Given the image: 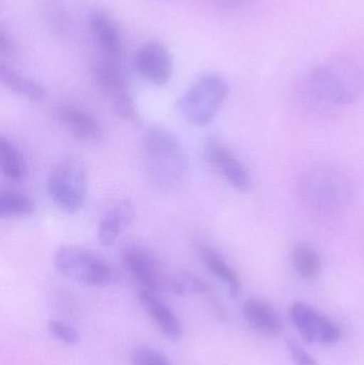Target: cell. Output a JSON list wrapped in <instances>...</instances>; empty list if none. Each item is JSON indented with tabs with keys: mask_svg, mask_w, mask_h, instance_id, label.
I'll use <instances>...</instances> for the list:
<instances>
[{
	"mask_svg": "<svg viewBox=\"0 0 364 365\" xmlns=\"http://www.w3.org/2000/svg\"><path fill=\"white\" fill-rule=\"evenodd\" d=\"M363 89V75L354 61L345 58L318 64L298 85L301 102L314 110H333L353 104Z\"/></svg>",
	"mask_w": 364,
	"mask_h": 365,
	"instance_id": "1",
	"label": "cell"
},
{
	"mask_svg": "<svg viewBox=\"0 0 364 365\" xmlns=\"http://www.w3.org/2000/svg\"><path fill=\"white\" fill-rule=\"evenodd\" d=\"M147 177L160 190L177 189L188 173L187 156L177 137L160 124L145 130L141 140Z\"/></svg>",
	"mask_w": 364,
	"mask_h": 365,
	"instance_id": "2",
	"label": "cell"
},
{
	"mask_svg": "<svg viewBox=\"0 0 364 365\" xmlns=\"http://www.w3.org/2000/svg\"><path fill=\"white\" fill-rule=\"evenodd\" d=\"M303 205L318 216H335L353 200L354 186L350 178L333 167H318L308 171L298 185Z\"/></svg>",
	"mask_w": 364,
	"mask_h": 365,
	"instance_id": "3",
	"label": "cell"
},
{
	"mask_svg": "<svg viewBox=\"0 0 364 365\" xmlns=\"http://www.w3.org/2000/svg\"><path fill=\"white\" fill-rule=\"evenodd\" d=\"M56 270L83 287L104 289L117 283V270L102 255L85 247L64 245L53 255Z\"/></svg>",
	"mask_w": 364,
	"mask_h": 365,
	"instance_id": "4",
	"label": "cell"
},
{
	"mask_svg": "<svg viewBox=\"0 0 364 365\" xmlns=\"http://www.w3.org/2000/svg\"><path fill=\"white\" fill-rule=\"evenodd\" d=\"M229 83L217 73L198 77L177 102L179 115L187 123L205 126L222 110L229 96Z\"/></svg>",
	"mask_w": 364,
	"mask_h": 365,
	"instance_id": "5",
	"label": "cell"
},
{
	"mask_svg": "<svg viewBox=\"0 0 364 365\" xmlns=\"http://www.w3.org/2000/svg\"><path fill=\"white\" fill-rule=\"evenodd\" d=\"M89 173L81 160L68 158L56 163L46 178L49 199L58 210L75 214L87 199Z\"/></svg>",
	"mask_w": 364,
	"mask_h": 365,
	"instance_id": "6",
	"label": "cell"
},
{
	"mask_svg": "<svg viewBox=\"0 0 364 365\" xmlns=\"http://www.w3.org/2000/svg\"><path fill=\"white\" fill-rule=\"evenodd\" d=\"M92 73L96 85L110 101L113 113L124 121L138 123L140 115L128 88L122 60L98 56Z\"/></svg>",
	"mask_w": 364,
	"mask_h": 365,
	"instance_id": "7",
	"label": "cell"
},
{
	"mask_svg": "<svg viewBox=\"0 0 364 365\" xmlns=\"http://www.w3.org/2000/svg\"><path fill=\"white\" fill-rule=\"evenodd\" d=\"M122 261L143 289L160 293L167 292L171 272L162 267L160 259L147 247L128 244L122 249Z\"/></svg>",
	"mask_w": 364,
	"mask_h": 365,
	"instance_id": "8",
	"label": "cell"
},
{
	"mask_svg": "<svg viewBox=\"0 0 364 365\" xmlns=\"http://www.w3.org/2000/svg\"><path fill=\"white\" fill-rule=\"evenodd\" d=\"M290 319L301 338L310 344H336L341 339L339 326L306 302L292 304Z\"/></svg>",
	"mask_w": 364,
	"mask_h": 365,
	"instance_id": "9",
	"label": "cell"
},
{
	"mask_svg": "<svg viewBox=\"0 0 364 365\" xmlns=\"http://www.w3.org/2000/svg\"><path fill=\"white\" fill-rule=\"evenodd\" d=\"M205 162L222 179L239 192H246L251 187L249 171L241 158L224 143L211 139L203 145Z\"/></svg>",
	"mask_w": 364,
	"mask_h": 365,
	"instance_id": "10",
	"label": "cell"
},
{
	"mask_svg": "<svg viewBox=\"0 0 364 365\" xmlns=\"http://www.w3.org/2000/svg\"><path fill=\"white\" fill-rule=\"evenodd\" d=\"M134 66L137 73L152 85L165 86L172 77V55L166 45L151 41L137 49Z\"/></svg>",
	"mask_w": 364,
	"mask_h": 365,
	"instance_id": "11",
	"label": "cell"
},
{
	"mask_svg": "<svg viewBox=\"0 0 364 365\" xmlns=\"http://www.w3.org/2000/svg\"><path fill=\"white\" fill-rule=\"evenodd\" d=\"M90 34L102 57L122 60L123 40L117 21L106 11L93 9L88 16Z\"/></svg>",
	"mask_w": 364,
	"mask_h": 365,
	"instance_id": "12",
	"label": "cell"
},
{
	"mask_svg": "<svg viewBox=\"0 0 364 365\" xmlns=\"http://www.w3.org/2000/svg\"><path fill=\"white\" fill-rule=\"evenodd\" d=\"M58 123L77 140L93 143L102 138L103 128L95 115L81 107L60 104L53 110Z\"/></svg>",
	"mask_w": 364,
	"mask_h": 365,
	"instance_id": "13",
	"label": "cell"
},
{
	"mask_svg": "<svg viewBox=\"0 0 364 365\" xmlns=\"http://www.w3.org/2000/svg\"><path fill=\"white\" fill-rule=\"evenodd\" d=\"M139 302L158 330L167 339L177 341L182 338L183 324L181 319L157 293L142 289L139 292Z\"/></svg>",
	"mask_w": 364,
	"mask_h": 365,
	"instance_id": "14",
	"label": "cell"
},
{
	"mask_svg": "<svg viewBox=\"0 0 364 365\" xmlns=\"http://www.w3.org/2000/svg\"><path fill=\"white\" fill-rule=\"evenodd\" d=\"M136 212L130 200H123L105 212L98 225V240L103 248H110L134 221Z\"/></svg>",
	"mask_w": 364,
	"mask_h": 365,
	"instance_id": "15",
	"label": "cell"
},
{
	"mask_svg": "<svg viewBox=\"0 0 364 365\" xmlns=\"http://www.w3.org/2000/svg\"><path fill=\"white\" fill-rule=\"evenodd\" d=\"M243 314L248 325L271 338L284 332V322L273 306L259 298H249L243 304Z\"/></svg>",
	"mask_w": 364,
	"mask_h": 365,
	"instance_id": "16",
	"label": "cell"
},
{
	"mask_svg": "<svg viewBox=\"0 0 364 365\" xmlns=\"http://www.w3.org/2000/svg\"><path fill=\"white\" fill-rule=\"evenodd\" d=\"M198 255L207 269L224 283L231 297L237 298L241 295V278L217 249L207 244H199Z\"/></svg>",
	"mask_w": 364,
	"mask_h": 365,
	"instance_id": "17",
	"label": "cell"
},
{
	"mask_svg": "<svg viewBox=\"0 0 364 365\" xmlns=\"http://www.w3.org/2000/svg\"><path fill=\"white\" fill-rule=\"evenodd\" d=\"M0 79L6 89L31 102L40 103L46 98L47 89L42 83L21 74L4 62L0 64Z\"/></svg>",
	"mask_w": 364,
	"mask_h": 365,
	"instance_id": "18",
	"label": "cell"
},
{
	"mask_svg": "<svg viewBox=\"0 0 364 365\" xmlns=\"http://www.w3.org/2000/svg\"><path fill=\"white\" fill-rule=\"evenodd\" d=\"M0 168L4 177L15 182L27 178L28 166L21 150L6 136H0Z\"/></svg>",
	"mask_w": 364,
	"mask_h": 365,
	"instance_id": "19",
	"label": "cell"
},
{
	"mask_svg": "<svg viewBox=\"0 0 364 365\" xmlns=\"http://www.w3.org/2000/svg\"><path fill=\"white\" fill-rule=\"evenodd\" d=\"M291 264L296 274L305 280H314L322 270V257L308 242L295 245L291 252Z\"/></svg>",
	"mask_w": 364,
	"mask_h": 365,
	"instance_id": "20",
	"label": "cell"
},
{
	"mask_svg": "<svg viewBox=\"0 0 364 365\" xmlns=\"http://www.w3.org/2000/svg\"><path fill=\"white\" fill-rule=\"evenodd\" d=\"M36 204L27 195L15 190H4L0 193V217L2 219H21L31 216Z\"/></svg>",
	"mask_w": 364,
	"mask_h": 365,
	"instance_id": "21",
	"label": "cell"
},
{
	"mask_svg": "<svg viewBox=\"0 0 364 365\" xmlns=\"http://www.w3.org/2000/svg\"><path fill=\"white\" fill-rule=\"evenodd\" d=\"M209 285L198 276L186 272H171L167 292L177 296L201 295L207 293Z\"/></svg>",
	"mask_w": 364,
	"mask_h": 365,
	"instance_id": "22",
	"label": "cell"
},
{
	"mask_svg": "<svg viewBox=\"0 0 364 365\" xmlns=\"http://www.w3.org/2000/svg\"><path fill=\"white\" fill-rule=\"evenodd\" d=\"M49 334L59 342L66 345H76L80 343L81 336L74 326L59 319H51L47 324Z\"/></svg>",
	"mask_w": 364,
	"mask_h": 365,
	"instance_id": "23",
	"label": "cell"
},
{
	"mask_svg": "<svg viewBox=\"0 0 364 365\" xmlns=\"http://www.w3.org/2000/svg\"><path fill=\"white\" fill-rule=\"evenodd\" d=\"M132 365H173L168 357L151 346H137L130 355Z\"/></svg>",
	"mask_w": 364,
	"mask_h": 365,
	"instance_id": "24",
	"label": "cell"
},
{
	"mask_svg": "<svg viewBox=\"0 0 364 365\" xmlns=\"http://www.w3.org/2000/svg\"><path fill=\"white\" fill-rule=\"evenodd\" d=\"M291 359L295 365H318L313 356L310 355L301 344L293 340L286 342Z\"/></svg>",
	"mask_w": 364,
	"mask_h": 365,
	"instance_id": "25",
	"label": "cell"
},
{
	"mask_svg": "<svg viewBox=\"0 0 364 365\" xmlns=\"http://www.w3.org/2000/svg\"><path fill=\"white\" fill-rule=\"evenodd\" d=\"M251 0H207L209 6L222 13H235L243 10Z\"/></svg>",
	"mask_w": 364,
	"mask_h": 365,
	"instance_id": "26",
	"label": "cell"
},
{
	"mask_svg": "<svg viewBox=\"0 0 364 365\" xmlns=\"http://www.w3.org/2000/svg\"><path fill=\"white\" fill-rule=\"evenodd\" d=\"M14 42L11 40L10 36H6L4 29L0 31V53L1 55H12L14 53Z\"/></svg>",
	"mask_w": 364,
	"mask_h": 365,
	"instance_id": "27",
	"label": "cell"
}]
</instances>
